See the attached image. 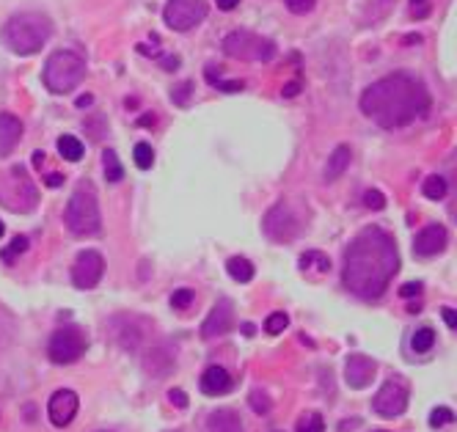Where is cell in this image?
Masks as SVG:
<instances>
[{
    "label": "cell",
    "instance_id": "cell-1",
    "mask_svg": "<svg viewBox=\"0 0 457 432\" xmlns=\"http://www.w3.org/2000/svg\"><path fill=\"white\" fill-rule=\"evenodd\" d=\"M399 270L397 242L389 232L369 226L353 237L345 251L342 284L361 300H378Z\"/></svg>",
    "mask_w": 457,
    "mask_h": 432
},
{
    "label": "cell",
    "instance_id": "cell-16",
    "mask_svg": "<svg viewBox=\"0 0 457 432\" xmlns=\"http://www.w3.org/2000/svg\"><path fill=\"white\" fill-rule=\"evenodd\" d=\"M375 372H378V364H375L372 358L356 353V355H350L347 364H345V383H347L350 388H366V386L372 383Z\"/></svg>",
    "mask_w": 457,
    "mask_h": 432
},
{
    "label": "cell",
    "instance_id": "cell-3",
    "mask_svg": "<svg viewBox=\"0 0 457 432\" xmlns=\"http://www.w3.org/2000/svg\"><path fill=\"white\" fill-rule=\"evenodd\" d=\"M53 36V22L47 14H39V11H22V14H14L3 31L0 39L3 44L14 53V55H33L39 53Z\"/></svg>",
    "mask_w": 457,
    "mask_h": 432
},
{
    "label": "cell",
    "instance_id": "cell-39",
    "mask_svg": "<svg viewBox=\"0 0 457 432\" xmlns=\"http://www.w3.org/2000/svg\"><path fill=\"white\" fill-rule=\"evenodd\" d=\"M168 399H171L176 407H188V394H185L182 388H171V391H168Z\"/></svg>",
    "mask_w": 457,
    "mask_h": 432
},
{
    "label": "cell",
    "instance_id": "cell-21",
    "mask_svg": "<svg viewBox=\"0 0 457 432\" xmlns=\"http://www.w3.org/2000/svg\"><path fill=\"white\" fill-rule=\"evenodd\" d=\"M350 160H353V152H350V146H336L333 152H330V157H328V166H326V182H336L347 168H350Z\"/></svg>",
    "mask_w": 457,
    "mask_h": 432
},
{
    "label": "cell",
    "instance_id": "cell-24",
    "mask_svg": "<svg viewBox=\"0 0 457 432\" xmlns=\"http://www.w3.org/2000/svg\"><path fill=\"white\" fill-rule=\"evenodd\" d=\"M226 270L237 284H248V281L254 278V265H251L245 256H231L226 262Z\"/></svg>",
    "mask_w": 457,
    "mask_h": 432
},
{
    "label": "cell",
    "instance_id": "cell-47",
    "mask_svg": "<svg viewBox=\"0 0 457 432\" xmlns=\"http://www.w3.org/2000/svg\"><path fill=\"white\" fill-rule=\"evenodd\" d=\"M41 163H44V152H33V166L41 168Z\"/></svg>",
    "mask_w": 457,
    "mask_h": 432
},
{
    "label": "cell",
    "instance_id": "cell-26",
    "mask_svg": "<svg viewBox=\"0 0 457 432\" xmlns=\"http://www.w3.org/2000/svg\"><path fill=\"white\" fill-rule=\"evenodd\" d=\"M132 157H135V166L141 168V171H149V168L155 166V149H152L146 140L135 143V149H132Z\"/></svg>",
    "mask_w": 457,
    "mask_h": 432
},
{
    "label": "cell",
    "instance_id": "cell-45",
    "mask_svg": "<svg viewBox=\"0 0 457 432\" xmlns=\"http://www.w3.org/2000/svg\"><path fill=\"white\" fill-rule=\"evenodd\" d=\"M297 91H300V83H290V86L284 89V97H295Z\"/></svg>",
    "mask_w": 457,
    "mask_h": 432
},
{
    "label": "cell",
    "instance_id": "cell-8",
    "mask_svg": "<svg viewBox=\"0 0 457 432\" xmlns=\"http://www.w3.org/2000/svg\"><path fill=\"white\" fill-rule=\"evenodd\" d=\"M86 347H89L86 331L77 328V325H64V328H58V331L50 336L47 355H50L53 364L66 366V364H75L86 353Z\"/></svg>",
    "mask_w": 457,
    "mask_h": 432
},
{
    "label": "cell",
    "instance_id": "cell-6",
    "mask_svg": "<svg viewBox=\"0 0 457 432\" xmlns=\"http://www.w3.org/2000/svg\"><path fill=\"white\" fill-rule=\"evenodd\" d=\"M224 53L228 58H240V61H273L276 44L251 31H231L224 39Z\"/></svg>",
    "mask_w": 457,
    "mask_h": 432
},
{
    "label": "cell",
    "instance_id": "cell-48",
    "mask_svg": "<svg viewBox=\"0 0 457 432\" xmlns=\"http://www.w3.org/2000/svg\"><path fill=\"white\" fill-rule=\"evenodd\" d=\"M3 232H6V226H3V221H0V237H3Z\"/></svg>",
    "mask_w": 457,
    "mask_h": 432
},
{
    "label": "cell",
    "instance_id": "cell-50",
    "mask_svg": "<svg viewBox=\"0 0 457 432\" xmlns=\"http://www.w3.org/2000/svg\"><path fill=\"white\" fill-rule=\"evenodd\" d=\"M102 432H105V430H102Z\"/></svg>",
    "mask_w": 457,
    "mask_h": 432
},
{
    "label": "cell",
    "instance_id": "cell-40",
    "mask_svg": "<svg viewBox=\"0 0 457 432\" xmlns=\"http://www.w3.org/2000/svg\"><path fill=\"white\" fill-rule=\"evenodd\" d=\"M411 11H413V17H427L430 6H427V0H411Z\"/></svg>",
    "mask_w": 457,
    "mask_h": 432
},
{
    "label": "cell",
    "instance_id": "cell-34",
    "mask_svg": "<svg viewBox=\"0 0 457 432\" xmlns=\"http://www.w3.org/2000/svg\"><path fill=\"white\" fill-rule=\"evenodd\" d=\"M191 91H193V83L185 80V83H179V86L171 91V100L176 102V105H188V102H191Z\"/></svg>",
    "mask_w": 457,
    "mask_h": 432
},
{
    "label": "cell",
    "instance_id": "cell-29",
    "mask_svg": "<svg viewBox=\"0 0 457 432\" xmlns=\"http://www.w3.org/2000/svg\"><path fill=\"white\" fill-rule=\"evenodd\" d=\"M297 432H326V421H323L320 413L309 410V413L300 416V421H297Z\"/></svg>",
    "mask_w": 457,
    "mask_h": 432
},
{
    "label": "cell",
    "instance_id": "cell-22",
    "mask_svg": "<svg viewBox=\"0 0 457 432\" xmlns=\"http://www.w3.org/2000/svg\"><path fill=\"white\" fill-rule=\"evenodd\" d=\"M102 171H105V182H110V185L124 179V166H122V160H119V155L113 149L102 152Z\"/></svg>",
    "mask_w": 457,
    "mask_h": 432
},
{
    "label": "cell",
    "instance_id": "cell-15",
    "mask_svg": "<svg viewBox=\"0 0 457 432\" xmlns=\"http://www.w3.org/2000/svg\"><path fill=\"white\" fill-rule=\"evenodd\" d=\"M446 240H449V234H446V226L444 223H430L425 226L422 232L416 234V240H413V254L416 256H438L444 248H446Z\"/></svg>",
    "mask_w": 457,
    "mask_h": 432
},
{
    "label": "cell",
    "instance_id": "cell-35",
    "mask_svg": "<svg viewBox=\"0 0 457 432\" xmlns=\"http://www.w3.org/2000/svg\"><path fill=\"white\" fill-rule=\"evenodd\" d=\"M363 204H366L369 209H375V212H378V209H383V207H386V196H383L380 190H375V188H372V190H366V193H363Z\"/></svg>",
    "mask_w": 457,
    "mask_h": 432
},
{
    "label": "cell",
    "instance_id": "cell-11",
    "mask_svg": "<svg viewBox=\"0 0 457 432\" xmlns=\"http://www.w3.org/2000/svg\"><path fill=\"white\" fill-rule=\"evenodd\" d=\"M262 229H264V234H267L273 242H290V240H295L300 223H297V218H295L292 207L284 204V201H278V204H273V207L264 212Z\"/></svg>",
    "mask_w": 457,
    "mask_h": 432
},
{
    "label": "cell",
    "instance_id": "cell-25",
    "mask_svg": "<svg viewBox=\"0 0 457 432\" xmlns=\"http://www.w3.org/2000/svg\"><path fill=\"white\" fill-rule=\"evenodd\" d=\"M435 347V331L432 328H419V331L411 336V350L413 353H419V355H425V353H430Z\"/></svg>",
    "mask_w": 457,
    "mask_h": 432
},
{
    "label": "cell",
    "instance_id": "cell-28",
    "mask_svg": "<svg viewBox=\"0 0 457 432\" xmlns=\"http://www.w3.org/2000/svg\"><path fill=\"white\" fill-rule=\"evenodd\" d=\"M311 267H317L320 273H328L330 270V259L326 254H320V251H309V254L300 256V270H311Z\"/></svg>",
    "mask_w": 457,
    "mask_h": 432
},
{
    "label": "cell",
    "instance_id": "cell-20",
    "mask_svg": "<svg viewBox=\"0 0 457 432\" xmlns=\"http://www.w3.org/2000/svg\"><path fill=\"white\" fill-rule=\"evenodd\" d=\"M207 427H210V432H243V419H240L237 410L221 407V410H212L210 413Z\"/></svg>",
    "mask_w": 457,
    "mask_h": 432
},
{
    "label": "cell",
    "instance_id": "cell-19",
    "mask_svg": "<svg viewBox=\"0 0 457 432\" xmlns=\"http://www.w3.org/2000/svg\"><path fill=\"white\" fill-rule=\"evenodd\" d=\"M174 366H176V355H174L168 347H155V350L143 358V369H146L152 377H165V374H171Z\"/></svg>",
    "mask_w": 457,
    "mask_h": 432
},
{
    "label": "cell",
    "instance_id": "cell-18",
    "mask_svg": "<svg viewBox=\"0 0 457 432\" xmlns=\"http://www.w3.org/2000/svg\"><path fill=\"white\" fill-rule=\"evenodd\" d=\"M22 138V122L14 113H0V157H8Z\"/></svg>",
    "mask_w": 457,
    "mask_h": 432
},
{
    "label": "cell",
    "instance_id": "cell-49",
    "mask_svg": "<svg viewBox=\"0 0 457 432\" xmlns=\"http://www.w3.org/2000/svg\"><path fill=\"white\" fill-rule=\"evenodd\" d=\"M372 432H389V430H372Z\"/></svg>",
    "mask_w": 457,
    "mask_h": 432
},
{
    "label": "cell",
    "instance_id": "cell-30",
    "mask_svg": "<svg viewBox=\"0 0 457 432\" xmlns=\"http://www.w3.org/2000/svg\"><path fill=\"white\" fill-rule=\"evenodd\" d=\"M287 325H290V317H287L284 311H273V314L264 320V331L270 333V336H278Z\"/></svg>",
    "mask_w": 457,
    "mask_h": 432
},
{
    "label": "cell",
    "instance_id": "cell-33",
    "mask_svg": "<svg viewBox=\"0 0 457 432\" xmlns=\"http://www.w3.org/2000/svg\"><path fill=\"white\" fill-rule=\"evenodd\" d=\"M193 300H196V292H193V289H176V292L171 295V306L179 308V311H185V308H191Z\"/></svg>",
    "mask_w": 457,
    "mask_h": 432
},
{
    "label": "cell",
    "instance_id": "cell-31",
    "mask_svg": "<svg viewBox=\"0 0 457 432\" xmlns=\"http://www.w3.org/2000/svg\"><path fill=\"white\" fill-rule=\"evenodd\" d=\"M25 251H28V237L20 234V237H14L11 245L3 251V262H14V259H17L20 254H25Z\"/></svg>",
    "mask_w": 457,
    "mask_h": 432
},
{
    "label": "cell",
    "instance_id": "cell-27",
    "mask_svg": "<svg viewBox=\"0 0 457 432\" xmlns=\"http://www.w3.org/2000/svg\"><path fill=\"white\" fill-rule=\"evenodd\" d=\"M422 190H425L427 199L441 201L444 196H446V179H444V176H438V174H432V176H427V179H425Z\"/></svg>",
    "mask_w": 457,
    "mask_h": 432
},
{
    "label": "cell",
    "instance_id": "cell-37",
    "mask_svg": "<svg viewBox=\"0 0 457 432\" xmlns=\"http://www.w3.org/2000/svg\"><path fill=\"white\" fill-rule=\"evenodd\" d=\"M284 3H287V8L292 14H309L317 6V0H284Z\"/></svg>",
    "mask_w": 457,
    "mask_h": 432
},
{
    "label": "cell",
    "instance_id": "cell-5",
    "mask_svg": "<svg viewBox=\"0 0 457 432\" xmlns=\"http://www.w3.org/2000/svg\"><path fill=\"white\" fill-rule=\"evenodd\" d=\"M66 229L75 237H94L102 229V215H99L97 193L91 188H77L64 209Z\"/></svg>",
    "mask_w": 457,
    "mask_h": 432
},
{
    "label": "cell",
    "instance_id": "cell-32",
    "mask_svg": "<svg viewBox=\"0 0 457 432\" xmlns=\"http://www.w3.org/2000/svg\"><path fill=\"white\" fill-rule=\"evenodd\" d=\"M452 419H455V413L449 410V407H435L432 413H430V427H446V424H452Z\"/></svg>",
    "mask_w": 457,
    "mask_h": 432
},
{
    "label": "cell",
    "instance_id": "cell-4",
    "mask_svg": "<svg viewBox=\"0 0 457 432\" xmlns=\"http://www.w3.org/2000/svg\"><path fill=\"white\" fill-rule=\"evenodd\" d=\"M86 77V58L75 50H56L44 64V86L53 94H69Z\"/></svg>",
    "mask_w": 457,
    "mask_h": 432
},
{
    "label": "cell",
    "instance_id": "cell-44",
    "mask_svg": "<svg viewBox=\"0 0 457 432\" xmlns=\"http://www.w3.org/2000/svg\"><path fill=\"white\" fill-rule=\"evenodd\" d=\"M91 102H94V97H91V94H83V97H77V102H75V105H77V107H89Z\"/></svg>",
    "mask_w": 457,
    "mask_h": 432
},
{
    "label": "cell",
    "instance_id": "cell-7",
    "mask_svg": "<svg viewBox=\"0 0 457 432\" xmlns=\"http://www.w3.org/2000/svg\"><path fill=\"white\" fill-rule=\"evenodd\" d=\"M36 201L39 196H36V185L31 182V176L20 166L11 168L0 188V204L11 212H31Z\"/></svg>",
    "mask_w": 457,
    "mask_h": 432
},
{
    "label": "cell",
    "instance_id": "cell-36",
    "mask_svg": "<svg viewBox=\"0 0 457 432\" xmlns=\"http://www.w3.org/2000/svg\"><path fill=\"white\" fill-rule=\"evenodd\" d=\"M248 399H251V407H254L257 413H267V410H270V397H267L264 391H259V388L251 391V397Z\"/></svg>",
    "mask_w": 457,
    "mask_h": 432
},
{
    "label": "cell",
    "instance_id": "cell-42",
    "mask_svg": "<svg viewBox=\"0 0 457 432\" xmlns=\"http://www.w3.org/2000/svg\"><path fill=\"white\" fill-rule=\"evenodd\" d=\"M44 185H47V188H61V185H64V176H61V174H50V176L44 179Z\"/></svg>",
    "mask_w": 457,
    "mask_h": 432
},
{
    "label": "cell",
    "instance_id": "cell-46",
    "mask_svg": "<svg viewBox=\"0 0 457 432\" xmlns=\"http://www.w3.org/2000/svg\"><path fill=\"white\" fill-rule=\"evenodd\" d=\"M138 124H141V127H155V116H152V113H146V116H143Z\"/></svg>",
    "mask_w": 457,
    "mask_h": 432
},
{
    "label": "cell",
    "instance_id": "cell-13",
    "mask_svg": "<svg viewBox=\"0 0 457 432\" xmlns=\"http://www.w3.org/2000/svg\"><path fill=\"white\" fill-rule=\"evenodd\" d=\"M77 407H80V399L77 394L72 391V388H61V391H56L50 402H47V416H50V421L56 424V427H66V424H72V419L77 416Z\"/></svg>",
    "mask_w": 457,
    "mask_h": 432
},
{
    "label": "cell",
    "instance_id": "cell-43",
    "mask_svg": "<svg viewBox=\"0 0 457 432\" xmlns=\"http://www.w3.org/2000/svg\"><path fill=\"white\" fill-rule=\"evenodd\" d=\"M215 3H218V8H224V11H231V8L240 6V0H215Z\"/></svg>",
    "mask_w": 457,
    "mask_h": 432
},
{
    "label": "cell",
    "instance_id": "cell-12",
    "mask_svg": "<svg viewBox=\"0 0 457 432\" xmlns=\"http://www.w3.org/2000/svg\"><path fill=\"white\" fill-rule=\"evenodd\" d=\"M105 273V259L97 251H80L75 265H72V284L77 289H94L102 281Z\"/></svg>",
    "mask_w": 457,
    "mask_h": 432
},
{
    "label": "cell",
    "instance_id": "cell-10",
    "mask_svg": "<svg viewBox=\"0 0 457 432\" xmlns=\"http://www.w3.org/2000/svg\"><path fill=\"white\" fill-rule=\"evenodd\" d=\"M207 11H210L207 0H168L163 20L171 31H191L198 22H204Z\"/></svg>",
    "mask_w": 457,
    "mask_h": 432
},
{
    "label": "cell",
    "instance_id": "cell-14",
    "mask_svg": "<svg viewBox=\"0 0 457 432\" xmlns=\"http://www.w3.org/2000/svg\"><path fill=\"white\" fill-rule=\"evenodd\" d=\"M231 325H234V303L228 298H221L215 306H212V311L207 314V320H204V325H201V336H204V339L224 336V333L231 331Z\"/></svg>",
    "mask_w": 457,
    "mask_h": 432
},
{
    "label": "cell",
    "instance_id": "cell-38",
    "mask_svg": "<svg viewBox=\"0 0 457 432\" xmlns=\"http://www.w3.org/2000/svg\"><path fill=\"white\" fill-rule=\"evenodd\" d=\"M422 289H425V287H422L419 281H408V284L399 287V295H402V298H416V295H422Z\"/></svg>",
    "mask_w": 457,
    "mask_h": 432
},
{
    "label": "cell",
    "instance_id": "cell-23",
    "mask_svg": "<svg viewBox=\"0 0 457 432\" xmlns=\"http://www.w3.org/2000/svg\"><path fill=\"white\" fill-rule=\"evenodd\" d=\"M83 152H86V146H83L80 138H75V135H61V138H58V155H61L64 160L77 163V160L83 157Z\"/></svg>",
    "mask_w": 457,
    "mask_h": 432
},
{
    "label": "cell",
    "instance_id": "cell-41",
    "mask_svg": "<svg viewBox=\"0 0 457 432\" xmlns=\"http://www.w3.org/2000/svg\"><path fill=\"white\" fill-rule=\"evenodd\" d=\"M441 314H444V322L449 325V331H455V328H457V314H455V308H444Z\"/></svg>",
    "mask_w": 457,
    "mask_h": 432
},
{
    "label": "cell",
    "instance_id": "cell-2",
    "mask_svg": "<svg viewBox=\"0 0 457 432\" xmlns=\"http://www.w3.org/2000/svg\"><path fill=\"white\" fill-rule=\"evenodd\" d=\"M427 86L408 72H394L361 94V110L383 130H399L430 110Z\"/></svg>",
    "mask_w": 457,
    "mask_h": 432
},
{
    "label": "cell",
    "instance_id": "cell-9",
    "mask_svg": "<svg viewBox=\"0 0 457 432\" xmlns=\"http://www.w3.org/2000/svg\"><path fill=\"white\" fill-rule=\"evenodd\" d=\"M408 397H411L408 383L402 377H389L372 399V410L383 419H397L408 410Z\"/></svg>",
    "mask_w": 457,
    "mask_h": 432
},
{
    "label": "cell",
    "instance_id": "cell-17",
    "mask_svg": "<svg viewBox=\"0 0 457 432\" xmlns=\"http://www.w3.org/2000/svg\"><path fill=\"white\" fill-rule=\"evenodd\" d=\"M198 386H201V391L207 397H224V394L231 391L234 383H231V374H228L224 366H210V369H204Z\"/></svg>",
    "mask_w": 457,
    "mask_h": 432
}]
</instances>
